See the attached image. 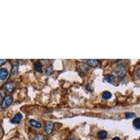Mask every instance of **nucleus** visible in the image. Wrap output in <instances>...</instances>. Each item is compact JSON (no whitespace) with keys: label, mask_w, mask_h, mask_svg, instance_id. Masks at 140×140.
I'll return each instance as SVG.
<instances>
[{"label":"nucleus","mask_w":140,"mask_h":140,"mask_svg":"<svg viewBox=\"0 0 140 140\" xmlns=\"http://www.w3.org/2000/svg\"><path fill=\"white\" fill-rule=\"evenodd\" d=\"M13 98L11 96H6V97L3 99V100H2V104H1V107H2V109H5V108L8 107L9 105L11 104Z\"/></svg>","instance_id":"f257e3e1"},{"label":"nucleus","mask_w":140,"mask_h":140,"mask_svg":"<svg viewBox=\"0 0 140 140\" xmlns=\"http://www.w3.org/2000/svg\"><path fill=\"white\" fill-rule=\"evenodd\" d=\"M116 74L118 76V77L123 78L125 74V68L123 65H118L116 69Z\"/></svg>","instance_id":"f03ea898"},{"label":"nucleus","mask_w":140,"mask_h":140,"mask_svg":"<svg viewBox=\"0 0 140 140\" xmlns=\"http://www.w3.org/2000/svg\"><path fill=\"white\" fill-rule=\"evenodd\" d=\"M9 74V72L7 69L1 68L0 69V80H5Z\"/></svg>","instance_id":"7ed1b4c3"},{"label":"nucleus","mask_w":140,"mask_h":140,"mask_svg":"<svg viewBox=\"0 0 140 140\" xmlns=\"http://www.w3.org/2000/svg\"><path fill=\"white\" fill-rule=\"evenodd\" d=\"M22 118H23L22 114H21V113H16L15 116L11 119V122L12 123H13V124H17V123H19L21 122Z\"/></svg>","instance_id":"20e7f679"},{"label":"nucleus","mask_w":140,"mask_h":140,"mask_svg":"<svg viewBox=\"0 0 140 140\" xmlns=\"http://www.w3.org/2000/svg\"><path fill=\"white\" fill-rule=\"evenodd\" d=\"M15 87V85L12 82H9V83H7V84L4 86V89L6 90L7 92H11L14 90Z\"/></svg>","instance_id":"39448f33"},{"label":"nucleus","mask_w":140,"mask_h":140,"mask_svg":"<svg viewBox=\"0 0 140 140\" xmlns=\"http://www.w3.org/2000/svg\"><path fill=\"white\" fill-rule=\"evenodd\" d=\"M88 63L91 67H97L100 63H99V61L98 60H96V59H90V60H88Z\"/></svg>","instance_id":"423d86ee"},{"label":"nucleus","mask_w":140,"mask_h":140,"mask_svg":"<svg viewBox=\"0 0 140 140\" xmlns=\"http://www.w3.org/2000/svg\"><path fill=\"white\" fill-rule=\"evenodd\" d=\"M53 123L51 122H48L46 125V132L48 134H50L52 132V130H53Z\"/></svg>","instance_id":"0eeeda50"},{"label":"nucleus","mask_w":140,"mask_h":140,"mask_svg":"<svg viewBox=\"0 0 140 140\" xmlns=\"http://www.w3.org/2000/svg\"><path fill=\"white\" fill-rule=\"evenodd\" d=\"M30 124L33 127L36 128H42V124L38 121H36L35 120H30Z\"/></svg>","instance_id":"6e6552de"},{"label":"nucleus","mask_w":140,"mask_h":140,"mask_svg":"<svg viewBox=\"0 0 140 140\" xmlns=\"http://www.w3.org/2000/svg\"><path fill=\"white\" fill-rule=\"evenodd\" d=\"M107 136V132L105 131V130H101L99 131L97 133V137L99 139H104Z\"/></svg>","instance_id":"1a4fd4ad"},{"label":"nucleus","mask_w":140,"mask_h":140,"mask_svg":"<svg viewBox=\"0 0 140 140\" xmlns=\"http://www.w3.org/2000/svg\"><path fill=\"white\" fill-rule=\"evenodd\" d=\"M18 63L17 62H15L13 64V69H12V74H15L18 72Z\"/></svg>","instance_id":"9d476101"},{"label":"nucleus","mask_w":140,"mask_h":140,"mask_svg":"<svg viewBox=\"0 0 140 140\" xmlns=\"http://www.w3.org/2000/svg\"><path fill=\"white\" fill-rule=\"evenodd\" d=\"M34 68H35L36 71L41 72L42 69V63H40V62H36V63H34Z\"/></svg>","instance_id":"9b49d317"},{"label":"nucleus","mask_w":140,"mask_h":140,"mask_svg":"<svg viewBox=\"0 0 140 140\" xmlns=\"http://www.w3.org/2000/svg\"><path fill=\"white\" fill-rule=\"evenodd\" d=\"M79 67H80L79 71L82 72H86V71L88 69V66L86 65L84 63H81V64H79Z\"/></svg>","instance_id":"f8f14e48"},{"label":"nucleus","mask_w":140,"mask_h":140,"mask_svg":"<svg viewBox=\"0 0 140 140\" xmlns=\"http://www.w3.org/2000/svg\"><path fill=\"white\" fill-rule=\"evenodd\" d=\"M102 97L105 99H108L111 97V94L110 92L109 91H104L102 94Z\"/></svg>","instance_id":"ddd939ff"},{"label":"nucleus","mask_w":140,"mask_h":140,"mask_svg":"<svg viewBox=\"0 0 140 140\" xmlns=\"http://www.w3.org/2000/svg\"><path fill=\"white\" fill-rule=\"evenodd\" d=\"M133 125L137 129H140V118H137L134 120L133 121Z\"/></svg>","instance_id":"4468645a"},{"label":"nucleus","mask_w":140,"mask_h":140,"mask_svg":"<svg viewBox=\"0 0 140 140\" xmlns=\"http://www.w3.org/2000/svg\"><path fill=\"white\" fill-rule=\"evenodd\" d=\"M114 76L113 75H107V76H106V78H105V80L107 81V82H109V83H111V82H112V81H113V80H114Z\"/></svg>","instance_id":"2eb2a0df"},{"label":"nucleus","mask_w":140,"mask_h":140,"mask_svg":"<svg viewBox=\"0 0 140 140\" xmlns=\"http://www.w3.org/2000/svg\"><path fill=\"white\" fill-rule=\"evenodd\" d=\"M44 136L43 134H38L34 136V140H44Z\"/></svg>","instance_id":"dca6fc26"},{"label":"nucleus","mask_w":140,"mask_h":140,"mask_svg":"<svg viewBox=\"0 0 140 140\" xmlns=\"http://www.w3.org/2000/svg\"><path fill=\"white\" fill-rule=\"evenodd\" d=\"M135 116V114L134 113H130V112H128V113H125V117L127 118H131Z\"/></svg>","instance_id":"f3484780"},{"label":"nucleus","mask_w":140,"mask_h":140,"mask_svg":"<svg viewBox=\"0 0 140 140\" xmlns=\"http://www.w3.org/2000/svg\"><path fill=\"white\" fill-rule=\"evenodd\" d=\"M52 69H53V66L50 65L48 67V69H47V70H46V74H47L48 75L51 74V72H52V71H53Z\"/></svg>","instance_id":"a211bd4d"},{"label":"nucleus","mask_w":140,"mask_h":140,"mask_svg":"<svg viewBox=\"0 0 140 140\" xmlns=\"http://www.w3.org/2000/svg\"><path fill=\"white\" fill-rule=\"evenodd\" d=\"M6 60H2V59H0V66L2 65L4 63H6Z\"/></svg>","instance_id":"6ab92c4d"},{"label":"nucleus","mask_w":140,"mask_h":140,"mask_svg":"<svg viewBox=\"0 0 140 140\" xmlns=\"http://www.w3.org/2000/svg\"><path fill=\"white\" fill-rule=\"evenodd\" d=\"M137 74V76H138V78H140V69H138Z\"/></svg>","instance_id":"aec40b11"},{"label":"nucleus","mask_w":140,"mask_h":140,"mask_svg":"<svg viewBox=\"0 0 140 140\" xmlns=\"http://www.w3.org/2000/svg\"><path fill=\"white\" fill-rule=\"evenodd\" d=\"M111 140H120V138L118 137H113V139Z\"/></svg>","instance_id":"412c9836"},{"label":"nucleus","mask_w":140,"mask_h":140,"mask_svg":"<svg viewBox=\"0 0 140 140\" xmlns=\"http://www.w3.org/2000/svg\"><path fill=\"white\" fill-rule=\"evenodd\" d=\"M71 140H79V139H72Z\"/></svg>","instance_id":"4be33fe9"}]
</instances>
